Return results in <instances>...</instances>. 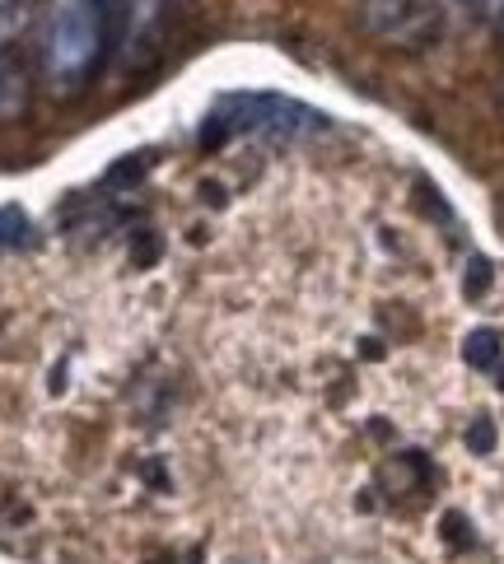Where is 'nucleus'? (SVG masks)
Returning a JSON list of instances; mask_svg holds the SVG:
<instances>
[{
  "label": "nucleus",
  "instance_id": "f257e3e1",
  "mask_svg": "<svg viewBox=\"0 0 504 564\" xmlns=\"http://www.w3.org/2000/svg\"><path fill=\"white\" fill-rule=\"evenodd\" d=\"M328 131V117L318 108L299 104L286 94H225L215 98V108L201 127V145L219 150L229 140H271V145H299Z\"/></svg>",
  "mask_w": 504,
  "mask_h": 564
},
{
  "label": "nucleus",
  "instance_id": "f03ea898",
  "mask_svg": "<svg viewBox=\"0 0 504 564\" xmlns=\"http://www.w3.org/2000/svg\"><path fill=\"white\" fill-rule=\"evenodd\" d=\"M104 52V14L98 0H52L43 33V66L56 94H71L89 79Z\"/></svg>",
  "mask_w": 504,
  "mask_h": 564
},
{
  "label": "nucleus",
  "instance_id": "7ed1b4c3",
  "mask_svg": "<svg viewBox=\"0 0 504 564\" xmlns=\"http://www.w3.org/2000/svg\"><path fill=\"white\" fill-rule=\"evenodd\" d=\"M360 24L383 47L426 52L449 29V0H360Z\"/></svg>",
  "mask_w": 504,
  "mask_h": 564
},
{
  "label": "nucleus",
  "instance_id": "20e7f679",
  "mask_svg": "<svg viewBox=\"0 0 504 564\" xmlns=\"http://www.w3.org/2000/svg\"><path fill=\"white\" fill-rule=\"evenodd\" d=\"M169 0H117V70L146 75L164 52Z\"/></svg>",
  "mask_w": 504,
  "mask_h": 564
},
{
  "label": "nucleus",
  "instance_id": "39448f33",
  "mask_svg": "<svg viewBox=\"0 0 504 564\" xmlns=\"http://www.w3.org/2000/svg\"><path fill=\"white\" fill-rule=\"evenodd\" d=\"M29 108V66L19 62V52L0 47V122H14Z\"/></svg>",
  "mask_w": 504,
  "mask_h": 564
},
{
  "label": "nucleus",
  "instance_id": "423d86ee",
  "mask_svg": "<svg viewBox=\"0 0 504 564\" xmlns=\"http://www.w3.org/2000/svg\"><path fill=\"white\" fill-rule=\"evenodd\" d=\"M500 332H491V327H476L472 336H468V346H462V359H468L472 369H495L500 365Z\"/></svg>",
  "mask_w": 504,
  "mask_h": 564
},
{
  "label": "nucleus",
  "instance_id": "0eeeda50",
  "mask_svg": "<svg viewBox=\"0 0 504 564\" xmlns=\"http://www.w3.org/2000/svg\"><path fill=\"white\" fill-rule=\"evenodd\" d=\"M29 215L19 210V206H0V252H19V248H29Z\"/></svg>",
  "mask_w": 504,
  "mask_h": 564
},
{
  "label": "nucleus",
  "instance_id": "6e6552de",
  "mask_svg": "<svg viewBox=\"0 0 504 564\" xmlns=\"http://www.w3.org/2000/svg\"><path fill=\"white\" fill-rule=\"evenodd\" d=\"M468 448L476 453V457H491L495 453V425L486 415H476L472 425H468Z\"/></svg>",
  "mask_w": 504,
  "mask_h": 564
},
{
  "label": "nucleus",
  "instance_id": "1a4fd4ad",
  "mask_svg": "<svg viewBox=\"0 0 504 564\" xmlns=\"http://www.w3.org/2000/svg\"><path fill=\"white\" fill-rule=\"evenodd\" d=\"M449 6H458L462 14H472V19H504V0H449Z\"/></svg>",
  "mask_w": 504,
  "mask_h": 564
},
{
  "label": "nucleus",
  "instance_id": "9d476101",
  "mask_svg": "<svg viewBox=\"0 0 504 564\" xmlns=\"http://www.w3.org/2000/svg\"><path fill=\"white\" fill-rule=\"evenodd\" d=\"M486 280H491V261H481V257H472V267H468V294L476 299L481 290H486Z\"/></svg>",
  "mask_w": 504,
  "mask_h": 564
},
{
  "label": "nucleus",
  "instance_id": "9b49d317",
  "mask_svg": "<svg viewBox=\"0 0 504 564\" xmlns=\"http://www.w3.org/2000/svg\"><path fill=\"white\" fill-rule=\"evenodd\" d=\"M495 33H500V43H504V19H500V24H495Z\"/></svg>",
  "mask_w": 504,
  "mask_h": 564
},
{
  "label": "nucleus",
  "instance_id": "f8f14e48",
  "mask_svg": "<svg viewBox=\"0 0 504 564\" xmlns=\"http://www.w3.org/2000/svg\"><path fill=\"white\" fill-rule=\"evenodd\" d=\"M500 104H504V79H500Z\"/></svg>",
  "mask_w": 504,
  "mask_h": 564
}]
</instances>
